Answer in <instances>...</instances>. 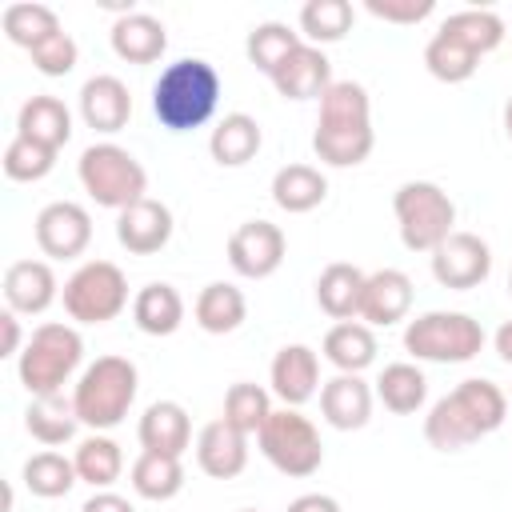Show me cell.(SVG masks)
<instances>
[{
	"mask_svg": "<svg viewBox=\"0 0 512 512\" xmlns=\"http://www.w3.org/2000/svg\"><path fill=\"white\" fill-rule=\"evenodd\" d=\"M268 416H272V396H268V388H260V384H252V380H236V384L224 392V420H228L236 432L256 436Z\"/></svg>",
	"mask_w": 512,
	"mask_h": 512,
	"instance_id": "cell-40",
	"label": "cell"
},
{
	"mask_svg": "<svg viewBox=\"0 0 512 512\" xmlns=\"http://www.w3.org/2000/svg\"><path fill=\"white\" fill-rule=\"evenodd\" d=\"M132 320L144 336H172L184 324V296L172 284L152 280L132 296Z\"/></svg>",
	"mask_w": 512,
	"mask_h": 512,
	"instance_id": "cell-27",
	"label": "cell"
},
{
	"mask_svg": "<svg viewBox=\"0 0 512 512\" xmlns=\"http://www.w3.org/2000/svg\"><path fill=\"white\" fill-rule=\"evenodd\" d=\"M24 428L32 440H40L44 448H56V444H68L80 428V416H76V404L72 396L64 392H52V396H32L28 412H24Z\"/></svg>",
	"mask_w": 512,
	"mask_h": 512,
	"instance_id": "cell-28",
	"label": "cell"
},
{
	"mask_svg": "<svg viewBox=\"0 0 512 512\" xmlns=\"http://www.w3.org/2000/svg\"><path fill=\"white\" fill-rule=\"evenodd\" d=\"M116 240L132 256H152L172 240V212L164 200H136L124 212H116Z\"/></svg>",
	"mask_w": 512,
	"mask_h": 512,
	"instance_id": "cell-13",
	"label": "cell"
},
{
	"mask_svg": "<svg viewBox=\"0 0 512 512\" xmlns=\"http://www.w3.org/2000/svg\"><path fill=\"white\" fill-rule=\"evenodd\" d=\"M60 296L76 324H108L128 308V276L112 260H84L64 280Z\"/></svg>",
	"mask_w": 512,
	"mask_h": 512,
	"instance_id": "cell-9",
	"label": "cell"
},
{
	"mask_svg": "<svg viewBox=\"0 0 512 512\" xmlns=\"http://www.w3.org/2000/svg\"><path fill=\"white\" fill-rule=\"evenodd\" d=\"M76 176H80L84 192H88L100 208H112V212H124L128 204L144 200V192H148V172H144V164H140L128 148H120V144H112V140L88 144V148L80 152V160H76Z\"/></svg>",
	"mask_w": 512,
	"mask_h": 512,
	"instance_id": "cell-5",
	"label": "cell"
},
{
	"mask_svg": "<svg viewBox=\"0 0 512 512\" xmlns=\"http://www.w3.org/2000/svg\"><path fill=\"white\" fill-rule=\"evenodd\" d=\"M192 316H196V324H200L204 332L228 336V332H236V328L248 320V300H244V292H240L236 284L212 280V284L200 288V296H196V304H192Z\"/></svg>",
	"mask_w": 512,
	"mask_h": 512,
	"instance_id": "cell-26",
	"label": "cell"
},
{
	"mask_svg": "<svg viewBox=\"0 0 512 512\" xmlns=\"http://www.w3.org/2000/svg\"><path fill=\"white\" fill-rule=\"evenodd\" d=\"M72 464H76V476L100 492V488H112V484L120 480V472H124V452H120V444H116L112 436H100V432H96V436H88V440L76 444Z\"/></svg>",
	"mask_w": 512,
	"mask_h": 512,
	"instance_id": "cell-35",
	"label": "cell"
},
{
	"mask_svg": "<svg viewBox=\"0 0 512 512\" xmlns=\"http://www.w3.org/2000/svg\"><path fill=\"white\" fill-rule=\"evenodd\" d=\"M304 40H300V32H292L288 24H280V20H264V24H256L252 32H248V44H244V52H248V60H252V68L256 72H264V76H272L296 48H300Z\"/></svg>",
	"mask_w": 512,
	"mask_h": 512,
	"instance_id": "cell-39",
	"label": "cell"
},
{
	"mask_svg": "<svg viewBox=\"0 0 512 512\" xmlns=\"http://www.w3.org/2000/svg\"><path fill=\"white\" fill-rule=\"evenodd\" d=\"M440 36L464 44V48L476 52V56H488L492 48L504 44V20H500L492 8H464V12H452V16L440 24Z\"/></svg>",
	"mask_w": 512,
	"mask_h": 512,
	"instance_id": "cell-33",
	"label": "cell"
},
{
	"mask_svg": "<svg viewBox=\"0 0 512 512\" xmlns=\"http://www.w3.org/2000/svg\"><path fill=\"white\" fill-rule=\"evenodd\" d=\"M132 492L144 500H172L184 488V464L180 456H164V452H140L132 460Z\"/></svg>",
	"mask_w": 512,
	"mask_h": 512,
	"instance_id": "cell-34",
	"label": "cell"
},
{
	"mask_svg": "<svg viewBox=\"0 0 512 512\" xmlns=\"http://www.w3.org/2000/svg\"><path fill=\"white\" fill-rule=\"evenodd\" d=\"M256 444H260L264 460L292 480H304V476L320 472V464H324L320 432L300 408H272V416L256 432Z\"/></svg>",
	"mask_w": 512,
	"mask_h": 512,
	"instance_id": "cell-7",
	"label": "cell"
},
{
	"mask_svg": "<svg viewBox=\"0 0 512 512\" xmlns=\"http://www.w3.org/2000/svg\"><path fill=\"white\" fill-rule=\"evenodd\" d=\"M508 296H512V268H508Z\"/></svg>",
	"mask_w": 512,
	"mask_h": 512,
	"instance_id": "cell-51",
	"label": "cell"
},
{
	"mask_svg": "<svg viewBox=\"0 0 512 512\" xmlns=\"http://www.w3.org/2000/svg\"><path fill=\"white\" fill-rule=\"evenodd\" d=\"M284 252H288V240L272 220H244L228 236V264L244 280H268L284 264Z\"/></svg>",
	"mask_w": 512,
	"mask_h": 512,
	"instance_id": "cell-10",
	"label": "cell"
},
{
	"mask_svg": "<svg viewBox=\"0 0 512 512\" xmlns=\"http://www.w3.org/2000/svg\"><path fill=\"white\" fill-rule=\"evenodd\" d=\"M16 136H28L60 152L72 140V112L64 108L60 96H28L16 116Z\"/></svg>",
	"mask_w": 512,
	"mask_h": 512,
	"instance_id": "cell-25",
	"label": "cell"
},
{
	"mask_svg": "<svg viewBox=\"0 0 512 512\" xmlns=\"http://www.w3.org/2000/svg\"><path fill=\"white\" fill-rule=\"evenodd\" d=\"M424 68H428L440 84H464V80L476 76L480 56L468 52L464 44H456V40H448V36L436 32V36L428 40V48H424Z\"/></svg>",
	"mask_w": 512,
	"mask_h": 512,
	"instance_id": "cell-42",
	"label": "cell"
},
{
	"mask_svg": "<svg viewBox=\"0 0 512 512\" xmlns=\"http://www.w3.org/2000/svg\"><path fill=\"white\" fill-rule=\"evenodd\" d=\"M168 48V32L148 12H120L112 24V52L128 64H156Z\"/></svg>",
	"mask_w": 512,
	"mask_h": 512,
	"instance_id": "cell-22",
	"label": "cell"
},
{
	"mask_svg": "<svg viewBox=\"0 0 512 512\" xmlns=\"http://www.w3.org/2000/svg\"><path fill=\"white\" fill-rule=\"evenodd\" d=\"M140 448L144 452H164V456H184L192 444V420L184 412V404L176 400H156L144 408L140 424H136Z\"/></svg>",
	"mask_w": 512,
	"mask_h": 512,
	"instance_id": "cell-21",
	"label": "cell"
},
{
	"mask_svg": "<svg viewBox=\"0 0 512 512\" xmlns=\"http://www.w3.org/2000/svg\"><path fill=\"white\" fill-rule=\"evenodd\" d=\"M80 116L92 132H120L132 116V96H128V84L112 72H100V76H88L84 88H80Z\"/></svg>",
	"mask_w": 512,
	"mask_h": 512,
	"instance_id": "cell-17",
	"label": "cell"
},
{
	"mask_svg": "<svg viewBox=\"0 0 512 512\" xmlns=\"http://www.w3.org/2000/svg\"><path fill=\"white\" fill-rule=\"evenodd\" d=\"M196 464L204 476L212 480H232L248 468V436L236 432L224 416L220 420H208L196 436Z\"/></svg>",
	"mask_w": 512,
	"mask_h": 512,
	"instance_id": "cell-19",
	"label": "cell"
},
{
	"mask_svg": "<svg viewBox=\"0 0 512 512\" xmlns=\"http://www.w3.org/2000/svg\"><path fill=\"white\" fill-rule=\"evenodd\" d=\"M220 88L224 84H220L216 64H208L200 56H180L152 84V116L168 132L204 128L220 104Z\"/></svg>",
	"mask_w": 512,
	"mask_h": 512,
	"instance_id": "cell-2",
	"label": "cell"
},
{
	"mask_svg": "<svg viewBox=\"0 0 512 512\" xmlns=\"http://www.w3.org/2000/svg\"><path fill=\"white\" fill-rule=\"evenodd\" d=\"M372 144H376L372 128H316L312 132V152L328 168H356V164H364Z\"/></svg>",
	"mask_w": 512,
	"mask_h": 512,
	"instance_id": "cell-36",
	"label": "cell"
},
{
	"mask_svg": "<svg viewBox=\"0 0 512 512\" xmlns=\"http://www.w3.org/2000/svg\"><path fill=\"white\" fill-rule=\"evenodd\" d=\"M364 8L388 24H420L424 16H432L436 0H364Z\"/></svg>",
	"mask_w": 512,
	"mask_h": 512,
	"instance_id": "cell-45",
	"label": "cell"
},
{
	"mask_svg": "<svg viewBox=\"0 0 512 512\" xmlns=\"http://www.w3.org/2000/svg\"><path fill=\"white\" fill-rule=\"evenodd\" d=\"M316 128H372L368 88L356 80H332V88L320 96Z\"/></svg>",
	"mask_w": 512,
	"mask_h": 512,
	"instance_id": "cell-32",
	"label": "cell"
},
{
	"mask_svg": "<svg viewBox=\"0 0 512 512\" xmlns=\"http://www.w3.org/2000/svg\"><path fill=\"white\" fill-rule=\"evenodd\" d=\"M376 400L396 416H412L428 400V380L412 360L384 364V372L376 376Z\"/></svg>",
	"mask_w": 512,
	"mask_h": 512,
	"instance_id": "cell-31",
	"label": "cell"
},
{
	"mask_svg": "<svg viewBox=\"0 0 512 512\" xmlns=\"http://www.w3.org/2000/svg\"><path fill=\"white\" fill-rule=\"evenodd\" d=\"M36 244L52 260H76L92 244V216L76 200H52L36 212Z\"/></svg>",
	"mask_w": 512,
	"mask_h": 512,
	"instance_id": "cell-11",
	"label": "cell"
},
{
	"mask_svg": "<svg viewBox=\"0 0 512 512\" xmlns=\"http://www.w3.org/2000/svg\"><path fill=\"white\" fill-rule=\"evenodd\" d=\"M396 228L408 252H436L456 232V204L452 196L432 180H408L392 196Z\"/></svg>",
	"mask_w": 512,
	"mask_h": 512,
	"instance_id": "cell-6",
	"label": "cell"
},
{
	"mask_svg": "<svg viewBox=\"0 0 512 512\" xmlns=\"http://www.w3.org/2000/svg\"><path fill=\"white\" fill-rule=\"evenodd\" d=\"M504 132H508V140H512V96H508V104H504Z\"/></svg>",
	"mask_w": 512,
	"mask_h": 512,
	"instance_id": "cell-50",
	"label": "cell"
},
{
	"mask_svg": "<svg viewBox=\"0 0 512 512\" xmlns=\"http://www.w3.org/2000/svg\"><path fill=\"white\" fill-rule=\"evenodd\" d=\"M260 144H264V132H260V124H256L248 112H228V116L212 128V136H208V152H212V160H216L220 168H240V164H248V160L260 152Z\"/></svg>",
	"mask_w": 512,
	"mask_h": 512,
	"instance_id": "cell-29",
	"label": "cell"
},
{
	"mask_svg": "<svg viewBox=\"0 0 512 512\" xmlns=\"http://www.w3.org/2000/svg\"><path fill=\"white\" fill-rule=\"evenodd\" d=\"M492 344H496V356H500L504 364H512V320H504V324L496 328V340H492Z\"/></svg>",
	"mask_w": 512,
	"mask_h": 512,
	"instance_id": "cell-49",
	"label": "cell"
},
{
	"mask_svg": "<svg viewBox=\"0 0 512 512\" xmlns=\"http://www.w3.org/2000/svg\"><path fill=\"white\" fill-rule=\"evenodd\" d=\"M412 280L408 272L400 268H380L364 280V300H360V320L368 328H388V324H400L412 308Z\"/></svg>",
	"mask_w": 512,
	"mask_h": 512,
	"instance_id": "cell-18",
	"label": "cell"
},
{
	"mask_svg": "<svg viewBox=\"0 0 512 512\" xmlns=\"http://www.w3.org/2000/svg\"><path fill=\"white\" fill-rule=\"evenodd\" d=\"M288 512H340V500L328 492H304L288 504Z\"/></svg>",
	"mask_w": 512,
	"mask_h": 512,
	"instance_id": "cell-48",
	"label": "cell"
},
{
	"mask_svg": "<svg viewBox=\"0 0 512 512\" xmlns=\"http://www.w3.org/2000/svg\"><path fill=\"white\" fill-rule=\"evenodd\" d=\"M324 196H328V180L312 164H284L272 176V200H276V208H284L292 216L320 208Z\"/></svg>",
	"mask_w": 512,
	"mask_h": 512,
	"instance_id": "cell-30",
	"label": "cell"
},
{
	"mask_svg": "<svg viewBox=\"0 0 512 512\" xmlns=\"http://www.w3.org/2000/svg\"><path fill=\"white\" fill-rule=\"evenodd\" d=\"M20 316L12 308L0 312V356H20Z\"/></svg>",
	"mask_w": 512,
	"mask_h": 512,
	"instance_id": "cell-47",
	"label": "cell"
},
{
	"mask_svg": "<svg viewBox=\"0 0 512 512\" xmlns=\"http://www.w3.org/2000/svg\"><path fill=\"white\" fill-rule=\"evenodd\" d=\"M268 80L284 100H320L332 88V64L316 44H300Z\"/></svg>",
	"mask_w": 512,
	"mask_h": 512,
	"instance_id": "cell-20",
	"label": "cell"
},
{
	"mask_svg": "<svg viewBox=\"0 0 512 512\" xmlns=\"http://www.w3.org/2000/svg\"><path fill=\"white\" fill-rule=\"evenodd\" d=\"M268 380L284 408H300L320 392V356L308 344H284L272 356Z\"/></svg>",
	"mask_w": 512,
	"mask_h": 512,
	"instance_id": "cell-15",
	"label": "cell"
},
{
	"mask_svg": "<svg viewBox=\"0 0 512 512\" xmlns=\"http://www.w3.org/2000/svg\"><path fill=\"white\" fill-rule=\"evenodd\" d=\"M504 416H508V396L492 380L468 376L428 408L424 440L436 452H460V448L476 444L480 436L496 432L504 424Z\"/></svg>",
	"mask_w": 512,
	"mask_h": 512,
	"instance_id": "cell-1",
	"label": "cell"
},
{
	"mask_svg": "<svg viewBox=\"0 0 512 512\" xmlns=\"http://www.w3.org/2000/svg\"><path fill=\"white\" fill-rule=\"evenodd\" d=\"M136 388H140V372L128 356H96L80 372L76 392H72L80 424L92 428V432L116 428L128 416L132 400H136Z\"/></svg>",
	"mask_w": 512,
	"mask_h": 512,
	"instance_id": "cell-3",
	"label": "cell"
},
{
	"mask_svg": "<svg viewBox=\"0 0 512 512\" xmlns=\"http://www.w3.org/2000/svg\"><path fill=\"white\" fill-rule=\"evenodd\" d=\"M0 24H4V36H8L12 44L28 48V52H32L40 40H48L52 32H60V16H56V8L36 4V0L8 4L4 16H0Z\"/></svg>",
	"mask_w": 512,
	"mask_h": 512,
	"instance_id": "cell-38",
	"label": "cell"
},
{
	"mask_svg": "<svg viewBox=\"0 0 512 512\" xmlns=\"http://www.w3.org/2000/svg\"><path fill=\"white\" fill-rule=\"evenodd\" d=\"M240 512H256V508H240Z\"/></svg>",
	"mask_w": 512,
	"mask_h": 512,
	"instance_id": "cell-52",
	"label": "cell"
},
{
	"mask_svg": "<svg viewBox=\"0 0 512 512\" xmlns=\"http://www.w3.org/2000/svg\"><path fill=\"white\" fill-rule=\"evenodd\" d=\"M28 56H32V64H36V72H40V76H68V72L76 68L80 48H76V40L60 28V32H52L48 40H40Z\"/></svg>",
	"mask_w": 512,
	"mask_h": 512,
	"instance_id": "cell-44",
	"label": "cell"
},
{
	"mask_svg": "<svg viewBox=\"0 0 512 512\" xmlns=\"http://www.w3.org/2000/svg\"><path fill=\"white\" fill-rule=\"evenodd\" d=\"M76 464L68 456H60L56 448H44L36 456L24 460V488L40 500H56V496H68L72 484H76Z\"/></svg>",
	"mask_w": 512,
	"mask_h": 512,
	"instance_id": "cell-37",
	"label": "cell"
},
{
	"mask_svg": "<svg viewBox=\"0 0 512 512\" xmlns=\"http://www.w3.org/2000/svg\"><path fill=\"white\" fill-rule=\"evenodd\" d=\"M80 360H84L80 332L72 324H56L52 320V324H40L28 336L24 352L16 356V376L32 396H52L72 380Z\"/></svg>",
	"mask_w": 512,
	"mask_h": 512,
	"instance_id": "cell-4",
	"label": "cell"
},
{
	"mask_svg": "<svg viewBox=\"0 0 512 512\" xmlns=\"http://www.w3.org/2000/svg\"><path fill=\"white\" fill-rule=\"evenodd\" d=\"M492 272V248L488 240H480L476 232H452L436 252H432V276L440 288L452 292H468L476 284H484Z\"/></svg>",
	"mask_w": 512,
	"mask_h": 512,
	"instance_id": "cell-12",
	"label": "cell"
},
{
	"mask_svg": "<svg viewBox=\"0 0 512 512\" xmlns=\"http://www.w3.org/2000/svg\"><path fill=\"white\" fill-rule=\"evenodd\" d=\"M80 512H136V508H132L128 496H120V492H112V488H100V492H92V496L80 504Z\"/></svg>",
	"mask_w": 512,
	"mask_h": 512,
	"instance_id": "cell-46",
	"label": "cell"
},
{
	"mask_svg": "<svg viewBox=\"0 0 512 512\" xmlns=\"http://www.w3.org/2000/svg\"><path fill=\"white\" fill-rule=\"evenodd\" d=\"M404 348L428 364H468L484 348V328L468 312H424L408 320Z\"/></svg>",
	"mask_w": 512,
	"mask_h": 512,
	"instance_id": "cell-8",
	"label": "cell"
},
{
	"mask_svg": "<svg viewBox=\"0 0 512 512\" xmlns=\"http://www.w3.org/2000/svg\"><path fill=\"white\" fill-rule=\"evenodd\" d=\"M324 360L336 368V372H364V368H372L376 364V352H380V344H376V332L364 324V320H340V324H332L328 332H324Z\"/></svg>",
	"mask_w": 512,
	"mask_h": 512,
	"instance_id": "cell-24",
	"label": "cell"
},
{
	"mask_svg": "<svg viewBox=\"0 0 512 512\" xmlns=\"http://www.w3.org/2000/svg\"><path fill=\"white\" fill-rule=\"evenodd\" d=\"M0 288H4V304L16 316H40L60 296V284H56V272L48 260H12L4 268Z\"/></svg>",
	"mask_w": 512,
	"mask_h": 512,
	"instance_id": "cell-14",
	"label": "cell"
},
{
	"mask_svg": "<svg viewBox=\"0 0 512 512\" xmlns=\"http://www.w3.org/2000/svg\"><path fill=\"white\" fill-rule=\"evenodd\" d=\"M364 272L348 260H336L320 272L316 280V304L324 316H332L336 324L340 320H360V300H364Z\"/></svg>",
	"mask_w": 512,
	"mask_h": 512,
	"instance_id": "cell-23",
	"label": "cell"
},
{
	"mask_svg": "<svg viewBox=\"0 0 512 512\" xmlns=\"http://www.w3.org/2000/svg\"><path fill=\"white\" fill-rule=\"evenodd\" d=\"M300 32L308 44H336L352 32V4L348 0H308L300 8Z\"/></svg>",
	"mask_w": 512,
	"mask_h": 512,
	"instance_id": "cell-41",
	"label": "cell"
},
{
	"mask_svg": "<svg viewBox=\"0 0 512 512\" xmlns=\"http://www.w3.org/2000/svg\"><path fill=\"white\" fill-rule=\"evenodd\" d=\"M372 388L364 376L356 372H336L332 380L320 384V416L340 428V432H356L372 420Z\"/></svg>",
	"mask_w": 512,
	"mask_h": 512,
	"instance_id": "cell-16",
	"label": "cell"
},
{
	"mask_svg": "<svg viewBox=\"0 0 512 512\" xmlns=\"http://www.w3.org/2000/svg\"><path fill=\"white\" fill-rule=\"evenodd\" d=\"M56 168V148L36 144L28 136H12L4 148V176L16 184H36Z\"/></svg>",
	"mask_w": 512,
	"mask_h": 512,
	"instance_id": "cell-43",
	"label": "cell"
}]
</instances>
